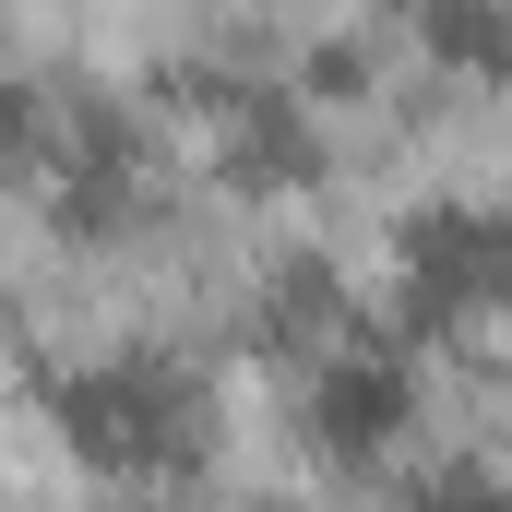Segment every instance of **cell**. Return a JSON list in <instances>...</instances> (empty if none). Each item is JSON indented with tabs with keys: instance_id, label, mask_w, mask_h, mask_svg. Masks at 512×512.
<instances>
[{
	"instance_id": "cell-1",
	"label": "cell",
	"mask_w": 512,
	"mask_h": 512,
	"mask_svg": "<svg viewBox=\"0 0 512 512\" xmlns=\"http://www.w3.org/2000/svg\"><path fill=\"white\" fill-rule=\"evenodd\" d=\"M60 429H72V453H84V465L143 477V465H167V453L191 441V393L167 382L155 358H120V370H84V382L60 393Z\"/></svg>"
},
{
	"instance_id": "cell-4",
	"label": "cell",
	"mask_w": 512,
	"mask_h": 512,
	"mask_svg": "<svg viewBox=\"0 0 512 512\" xmlns=\"http://www.w3.org/2000/svg\"><path fill=\"white\" fill-rule=\"evenodd\" d=\"M417 512H512V489H489V477H441Z\"/></svg>"
},
{
	"instance_id": "cell-2",
	"label": "cell",
	"mask_w": 512,
	"mask_h": 512,
	"mask_svg": "<svg viewBox=\"0 0 512 512\" xmlns=\"http://www.w3.org/2000/svg\"><path fill=\"white\" fill-rule=\"evenodd\" d=\"M405 405H417V382H405V358H382V346H358V358H334L322 382H310V429H322V453H382L393 429H405Z\"/></svg>"
},
{
	"instance_id": "cell-3",
	"label": "cell",
	"mask_w": 512,
	"mask_h": 512,
	"mask_svg": "<svg viewBox=\"0 0 512 512\" xmlns=\"http://www.w3.org/2000/svg\"><path fill=\"white\" fill-rule=\"evenodd\" d=\"M417 24H429L441 60H512V12H501V0H429Z\"/></svg>"
}]
</instances>
